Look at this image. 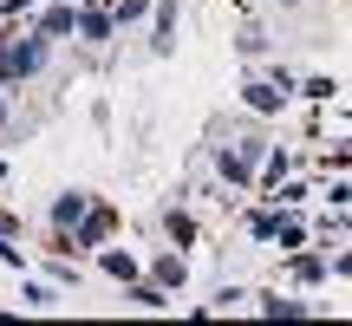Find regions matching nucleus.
<instances>
[{"label": "nucleus", "instance_id": "f257e3e1", "mask_svg": "<svg viewBox=\"0 0 352 326\" xmlns=\"http://www.w3.org/2000/svg\"><path fill=\"white\" fill-rule=\"evenodd\" d=\"M52 46H59V39H46L39 26H13V20H0V91L46 78Z\"/></svg>", "mask_w": 352, "mask_h": 326}, {"label": "nucleus", "instance_id": "f03ea898", "mask_svg": "<svg viewBox=\"0 0 352 326\" xmlns=\"http://www.w3.org/2000/svg\"><path fill=\"white\" fill-rule=\"evenodd\" d=\"M261 157H267V138H261V131H248V138H228V144H215V151H209L215 176H222L228 189H254Z\"/></svg>", "mask_w": 352, "mask_h": 326}, {"label": "nucleus", "instance_id": "7ed1b4c3", "mask_svg": "<svg viewBox=\"0 0 352 326\" xmlns=\"http://www.w3.org/2000/svg\"><path fill=\"white\" fill-rule=\"evenodd\" d=\"M118 222H124V215H118V202H104V196H98V202H91V209L78 215V222L65 228L59 241H65V254H98L104 241H118Z\"/></svg>", "mask_w": 352, "mask_h": 326}, {"label": "nucleus", "instance_id": "20e7f679", "mask_svg": "<svg viewBox=\"0 0 352 326\" xmlns=\"http://www.w3.org/2000/svg\"><path fill=\"white\" fill-rule=\"evenodd\" d=\"M294 98H300V78H294L287 65H274L267 78H248V85H241V105H248L254 118H280Z\"/></svg>", "mask_w": 352, "mask_h": 326}, {"label": "nucleus", "instance_id": "39448f33", "mask_svg": "<svg viewBox=\"0 0 352 326\" xmlns=\"http://www.w3.org/2000/svg\"><path fill=\"white\" fill-rule=\"evenodd\" d=\"M280 274H287V287H320V281H333V248H314V241L307 248H287V268Z\"/></svg>", "mask_w": 352, "mask_h": 326}, {"label": "nucleus", "instance_id": "423d86ee", "mask_svg": "<svg viewBox=\"0 0 352 326\" xmlns=\"http://www.w3.org/2000/svg\"><path fill=\"white\" fill-rule=\"evenodd\" d=\"M78 46H111V39H118V13H111V0H91V7H85V0H78Z\"/></svg>", "mask_w": 352, "mask_h": 326}, {"label": "nucleus", "instance_id": "0eeeda50", "mask_svg": "<svg viewBox=\"0 0 352 326\" xmlns=\"http://www.w3.org/2000/svg\"><path fill=\"white\" fill-rule=\"evenodd\" d=\"M26 26H39L46 39H72L78 33V0H39V13Z\"/></svg>", "mask_w": 352, "mask_h": 326}, {"label": "nucleus", "instance_id": "6e6552de", "mask_svg": "<svg viewBox=\"0 0 352 326\" xmlns=\"http://www.w3.org/2000/svg\"><path fill=\"white\" fill-rule=\"evenodd\" d=\"M254 314H261V320H307V314H320V307L314 301H300V294H280V287H267V294H254Z\"/></svg>", "mask_w": 352, "mask_h": 326}, {"label": "nucleus", "instance_id": "1a4fd4ad", "mask_svg": "<svg viewBox=\"0 0 352 326\" xmlns=\"http://www.w3.org/2000/svg\"><path fill=\"white\" fill-rule=\"evenodd\" d=\"M91 202H98V196H91V189H59V196H52V209H46V222H52V235H65V228H72L78 215L91 209Z\"/></svg>", "mask_w": 352, "mask_h": 326}, {"label": "nucleus", "instance_id": "9d476101", "mask_svg": "<svg viewBox=\"0 0 352 326\" xmlns=\"http://www.w3.org/2000/svg\"><path fill=\"white\" fill-rule=\"evenodd\" d=\"M98 274H104V281H118V287H131V281L144 274V261H138L131 248H118V241H104V248H98Z\"/></svg>", "mask_w": 352, "mask_h": 326}, {"label": "nucleus", "instance_id": "9b49d317", "mask_svg": "<svg viewBox=\"0 0 352 326\" xmlns=\"http://www.w3.org/2000/svg\"><path fill=\"white\" fill-rule=\"evenodd\" d=\"M124 301H131V307H144V314H170V307H176V294L164 287V281L138 274V281H131V287H124Z\"/></svg>", "mask_w": 352, "mask_h": 326}, {"label": "nucleus", "instance_id": "f8f14e48", "mask_svg": "<svg viewBox=\"0 0 352 326\" xmlns=\"http://www.w3.org/2000/svg\"><path fill=\"white\" fill-rule=\"evenodd\" d=\"M151 52H157V59L176 52V0H157V7H151Z\"/></svg>", "mask_w": 352, "mask_h": 326}, {"label": "nucleus", "instance_id": "ddd939ff", "mask_svg": "<svg viewBox=\"0 0 352 326\" xmlns=\"http://www.w3.org/2000/svg\"><path fill=\"white\" fill-rule=\"evenodd\" d=\"M151 281H164L170 294H183V287H189V254H183V248H164V254L151 261Z\"/></svg>", "mask_w": 352, "mask_h": 326}, {"label": "nucleus", "instance_id": "4468645a", "mask_svg": "<svg viewBox=\"0 0 352 326\" xmlns=\"http://www.w3.org/2000/svg\"><path fill=\"white\" fill-rule=\"evenodd\" d=\"M164 235L176 241V248H196V235H202V228H196V215L183 209V196H176L170 209H164Z\"/></svg>", "mask_w": 352, "mask_h": 326}, {"label": "nucleus", "instance_id": "2eb2a0df", "mask_svg": "<svg viewBox=\"0 0 352 326\" xmlns=\"http://www.w3.org/2000/svg\"><path fill=\"white\" fill-rule=\"evenodd\" d=\"M59 301H65V287H52V281H26V274H20V307H26V314H52Z\"/></svg>", "mask_w": 352, "mask_h": 326}, {"label": "nucleus", "instance_id": "dca6fc26", "mask_svg": "<svg viewBox=\"0 0 352 326\" xmlns=\"http://www.w3.org/2000/svg\"><path fill=\"white\" fill-rule=\"evenodd\" d=\"M294 163H300L294 151H280V144H267V157H261V170H254V189H274L280 176H294Z\"/></svg>", "mask_w": 352, "mask_h": 326}, {"label": "nucleus", "instance_id": "f3484780", "mask_svg": "<svg viewBox=\"0 0 352 326\" xmlns=\"http://www.w3.org/2000/svg\"><path fill=\"white\" fill-rule=\"evenodd\" d=\"M274 222H280V209H274V202H261V209H248V215H241L248 241H261V248H274Z\"/></svg>", "mask_w": 352, "mask_h": 326}, {"label": "nucleus", "instance_id": "a211bd4d", "mask_svg": "<svg viewBox=\"0 0 352 326\" xmlns=\"http://www.w3.org/2000/svg\"><path fill=\"white\" fill-rule=\"evenodd\" d=\"M314 241V222H300L294 209H280V222H274V248H307Z\"/></svg>", "mask_w": 352, "mask_h": 326}, {"label": "nucleus", "instance_id": "6ab92c4d", "mask_svg": "<svg viewBox=\"0 0 352 326\" xmlns=\"http://www.w3.org/2000/svg\"><path fill=\"white\" fill-rule=\"evenodd\" d=\"M300 98L307 105H333V98H340V78H333V72H307L300 78Z\"/></svg>", "mask_w": 352, "mask_h": 326}, {"label": "nucleus", "instance_id": "aec40b11", "mask_svg": "<svg viewBox=\"0 0 352 326\" xmlns=\"http://www.w3.org/2000/svg\"><path fill=\"white\" fill-rule=\"evenodd\" d=\"M235 52H241V59H267V52H274V39H267V26H241V39H235Z\"/></svg>", "mask_w": 352, "mask_h": 326}, {"label": "nucleus", "instance_id": "412c9836", "mask_svg": "<svg viewBox=\"0 0 352 326\" xmlns=\"http://www.w3.org/2000/svg\"><path fill=\"white\" fill-rule=\"evenodd\" d=\"M254 294L248 287H235V281H222V287H215V301H209V314H235V307H248Z\"/></svg>", "mask_w": 352, "mask_h": 326}, {"label": "nucleus", "instance_id": "4be33fe9", "mask_svg": "<svg viewBox=\"0 0 352 326\" xmlns=\"http://www.w3.org/2000/svg\"><path fill=\"white\" fill-rule=\"evenodd\" d=\"M151 7H157V0H111V13H118V33H124V26H138V20H151Z\"/></svg>", "mask_w": 352, "mask_h": 326}, {"label": "nucleus", "instance_id": "5701e85b", "mask_svg": "<svg viewBox=\"0 0 352 326\" xmlns=\"http://www.w3.org/2000/svg\"><path fill=\"white\" fill-rule=\"evenodd\" d=\"M327 209H352V183H346V176L327 183Z\"/></svg>", "mask_w": 352, "mask_h": 326}, {"label": "nucleus", "instance_id": "b1692460", "mask_svg": "<svg viewBox=\"0 0 352 326\" xmlns=\"http://www.w3.org/2000/svg\"><path fill=\"white\" fill-rule=\"evenodd\" d=\"M46 274H52V287H78V268L72 261H46Z\"/></svg>", "mask_w": 352, "mask_h": 326}, {"label": "nucleus", "instance_id": "393cba45", "mask_svg": "<svg viewBox=\"0 0 352 326\" xmlns=\"http://www.w3.org/2000/svg\"><path fill=\"white\" fill-rule=\"evenodd\" d=\"M327 170H352V144H333V151H327Z\"/></svg>", "mask_w": 352, "mask_h": 326}, {"label": "nucleus", "instance_id": "a878e982", "mask_svg": "<svg viewBox=\"0 0 352 326\" xmlns=\"http://www.w3.org/2000/svg\"><path fill=\"white\" fill-rule=\"evenodd\" d=\"M333 281H352V248H340V254H333Z\"/></svg>", "mask_w": 352, "mask_h": 326}, {"label": "nucleus", "instance_id": "bb28decb", "mask_svg": "<svg viewBox=\"0 0 352 326\" xmlns=\"http://www.w3.org/2000/svg\"><path fill=\"white\" fill-rule=\"evenodd\" d=\"M0 235H20V215H7V209H0Z\"/></svg>", "mask_w": 352, "mask_h": 326}, {"label": "nucleus", "instance_id": "cd10ccee", "mask_svg": "<svg viewBox=\"0 0 352 326\" xmlns=\"http://www.w3.org/2000/svg\"><path fill=\"white\" fill-rule=\"evenodd\" d=\"M13 124V105H7V91H0V131H7Z\"/></svg>", "mask_w": 352, "mask_h": 326}, {"label": "nucleus", "instance_id": "c85d7f7f", "mask_svg": "<svg viewBox=\"0 0 352 326\" xmlns=\"http://www.w3.org/2000/svg\"><path fill=\"white\" fill-rule=\"evenodd\" d=\"M274 7H300V0H274Z\"/></svg>", "mask_w": 352, "mask_h": 326}]
</instances>
